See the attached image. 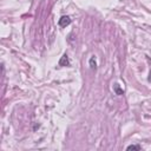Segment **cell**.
Returning <instances> with one entry per match:
<instances>
[{
	"label": "cell",
	"mask_w": 151,
	"mask_h": 151,
	"mask_svg": "<svg viewBox=\"0 0 151 151\" xmlns=\"http://www.w3.org/2000/svg\"><path fill=\"white\" fill-rule=\"evenodd\" d=\"M113 88H114L116 93H117V94H119V96L124 93V91H123L122 88H119V85H118V84H114V85H113Z\"/></svg>",
	"instance_id": "3957f363"
},
{
	"label": "cell",
	"mask_w": 151,
	"mask_h": 151,
	"mask_svg": "<svg viewBox=\"0 0 151 151\" xmlns=\"http://www.w3.org/2000/svg\"><path fill=\"white\" fill-rule=\"evenodd\" d=\"M140 149H142V147H140L139 145H134V144L127 146V150H140Z\"/></svg>",
	"instance_id": "277c9868"
},
{
	"label": "cell",
	"mask_w": 151,
	"mask_h": 151,
	"mask_svg": "<svg viewBox=\"0 0 151 151\" xmlns=\"http://www.w3.org/2000/svg\"><path fill=\"white\" fill-rule=\"evenodd\" d=\"M90 66H91V68H96V60H94V58L90 59Z\"/></svg>",
	"instance_id": "5b68a950"
},
{
	"label": "cell",
	"mask_w": 151,
	"mask_h": 151,
	"mask_svg": "<svg viewBox=\"0 0 151 151\" xmlns=\"http://www.w3.org/2000/svg\"><path fill=\"white\" fill-rule=\"evenodd\" d=\"M70 65V59L67 57V54H64L61 57V59L59 60V66H68Z\"/></svg>",
	"instance_id": "7a4b0ae2"
},
{
	"label": "cell",
	"mask_w": 151,
	"mask_h": 151,
	"mask_svg": "<svg viewBox=\"0 0 151 151\" xmlns=\"http://www.w3.org/2000/svg\"><path fill=\"white\" fill-rule=\"evenodd\" d=\"M71 24V18L68 15H63L60 19H59V26L60 27H66Z\"/></svg>",
	"instance_id": "6da1fadb"
}]
</instances>
